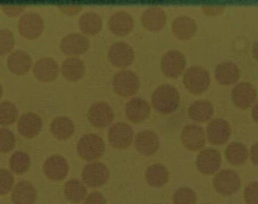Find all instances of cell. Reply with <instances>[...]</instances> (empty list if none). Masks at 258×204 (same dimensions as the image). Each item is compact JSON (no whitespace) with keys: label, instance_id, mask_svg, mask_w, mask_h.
<instances>
[{"label":"cell","instance_id":"obj_1","mask_svg":"<svg viewBox=\"0 0 258 204\" xmlns=\"http://www.w3.org/2000/svg\"><path fill=\"white\" fill-rule=\"evenodd\" d=\"M180 103V95L172 86L163 85L157 87L152 95V105L161 114H170L175 111Z\"/></svg>","mask_w":258,"mask_h":204},{"label":"cell","instance_id":"obj_2","mask_svg":"<svg viewBox=\"0 0 258 204\" xmlns=\"http://www.w3.org/2000/svg\"><path fill=\"white\" fill-rule=\"evenodd\" d=\"M183 83L185 88L192 94H202L209 88L211 77L204 68L192 66L185 71Z\"/></svg>","mask_w":258,"mask_h":204},{"label":"cell","instance_id":"obj_3","mask_svg":"<svg viewBox=\"0 0 258 204\" xmlns=\"http://www.w3.org/2000/svg\"><path fill=\"white\" fill-rule=\"evenodd\" d=\"M105 149L103 139L94 134L84 135L77 145V151L80 157L88 161L98 160L104 155Z\"/></svg>","mask_w":258,"mask_h":204},{"label":"cell","instance_id":"obj_4","mask_svg":"<svg viewBox=\"0 0 258 204\" xmlns=\"http://www.w3.org/2000/svg\"><path fill=\"white\" fill-rule=\"evenodd\" d=\"M140 80L137 74L130 70L121 71L113 77V89L121 96L134 95L140 88Z\"/></svg>","mask_w":258,"mask_h":204},{"label":"cell","instance_id":"obj_5","mask_svg":"<svg viewBox=\"0 0 258 204\" xmlns=\"http://www.w3.org/2000/svg\"><path fill=\"white\" fill-rule=\"evenodd\" d=\"M18 29L19 33L26 39H36L44 31V19L35 13H28L19 19Z\"/></svg>","mask_w":258,"mask_h":204},{"label":"cell","instance_id":"obj_6","mask_svg":"<svg viewBox=\"0 0 258 204\" xmlns=\"http://www.w3.org/2000/svg\"><path fill=\"white\" fill-rule=\"evenodd\" d=\"M186 66L184 55L177 50L164 54L161 60V69L166 77L175 79L182 75Z\"/></svg>","mask_w":258,"mask_h":204},{"label":"cell","instance_id":"obj_7","mask_svg":"<svg viewBox=\"0 0 258 204\" xmlns=\"http://www.w3.org/2000/svg\"><path fill=\"white\" fill-rule=\"evenodd\" d=\"M108 57L113 66L119 69H125L134 62L135 55L130 45L119 41L113 44L109 48Z\"/></svg>","mask_w":258,"mask_h":204},{"label":"cell","instance_id":"obj_8","mask_svg":"<svg viewBox=\"0 0 258 204\" xmlns=\"http://www.w3.org/2000/svg\"><path fill=\"white\" fill-rule=\"evenodd\" d=\"M134 132L130 125L124 122L113 125L108 131V140L113 147L124 149L133 141Z\"/></svg>","mask_w":258,"mask_h":204},{"label":"cell","instance_id":"obj_9","mask_svg":"<svg viewBox=\"0 0 258 204\" xmlns=\"http://www.w3.org/2000/svg\"><path fill=\"white\" fill-rule=\"evenodd\" d=\"M214 188L223 195H231L237 192L240 187L238 175L230 170H224L217 174L213 181Z\"/></svg>","mask_w":258,"mask_h":204},{"label":"cell","instance_id":"obj_10","mask_svg":"<svg viewBox=\"0 0 258 204\" xmlns=\"http://www.w3.org/2000/svg\"><path fill=\"white\" fill-rule=\"evenodd\" d=\"M256 98V90L249 83H238L232 90V101L238 109H246L250 108L255 103Z\"/></svg>","mask_w":258,"mask_h":204},{"label":"cell","instance_id":"obj_11","mask_svg":"<svg viewBox=\"0 0 258 204\" xmlns=\"http://www.w3.org/2000/svg\"><path fill=\"white\" fill-rule=\"evenodd\" d=\"M90 47V41L82 34L72 33L66 35L60 42L62 53L71 57H76L86 53Z\"/></svg>","mask_w":258,"mask_h":204},{"label":"cell","instance_id":"obj_12","mask_svg":"<svg viewBox=\"0 0 258 204\" xmlns=\"http://www.w3.org/2000/svg\"><path fill=\"white\" fill-rule=\"evenodd\" d=\"M109 177L107 167L101 163H93L86 165L82 173L84 183L91 187L104 186L108 182Z\"/></svg>","mask_w":258,"mask_h":204},{"label":"cell","instance_id":"obj_13","mask_svg":"<svg viewBox=\"0 0 258 204\" xmlns=\"http://www.w3.org/2000/svg\"><path fill=\"white\" fill-rule=\"evenodd\" d=\"M88 119L95 127L106 128L114 121V112L107 103L102 101L96 103L89 110Z\"/></svg>","mask_w":258,"mask_h":204},{"label":"cell","instance_id":"obj_14","mask_svg":"<svg viewBox=\"0 0 258 204\" xmlns=\"http://www.w3.org/2000/svg\"><path fill=\"white\" fill-rule=\"evenodd\" d=\"M34 75L37 80L49 83L56 80L59 73V66L55 60L49 57L42 58L35 63Z\"/></svg>","mask_w":258,"mask_h":204},{"label":"cell","instance_id":"obj_15","mask_svg":"<svg viewBox=\"0 0 258 204\" xmlns=\"http://www.w3.org/2000/svg\"><path fill=\"white\" fill-rule=\"evenodd\" d=\"M181 141L183 146L190 151L201 150L206 143V135L204 130L198 125H189L183 129Z\"/></svg>","mask_w":258,"mask_h":204},{"label":"cell","instance_id":"obj_16","mask_svg":"<svg viewBox=\"0 0 258 204\" xmlns=\"http://www.w3.org/2000/svg\"><path fill=\"white\" fill-rule=\"evenodd\" d=\"M18 129L23 137L32 138L39 134L43 127L41 118L36 113H26L18 122Z\"/></svg>","mask_w":258,"mask_h":204},{"label":"cell","instance_id":"obj_17","mask_svg":"<svg viewBox=\"0 0 258 204\" xmlns=\"http://www.w3.org/2000/svg\"><path fill=\"white\" fill-rule=\"evenodd\" d=\"M206 133L211 143L222 145L225 144L230 138L231 129L230 124L225 120L216 119L209 123Z\"/></svg>","mask_w":258,"mask_h":204},{"label":"cell","instance_id":"obj_18","mask_svg":"<svg viewBox=\"0 0 258 204\" xmlns=\"http://www.w3.org/2000/svg\"><path fill=\"white\" fill-rule=\"evenodd\" d=\"M150 104L142 98H132L126 104L125 113L129 121L141 123L147 120L150 115Z\"/></svg>","mask_w":258,"mask_h":204},{"label":"cell","instance_id":"obj_19","mask_svg":"<svg viewBox=\"0 0 258 204\" xmlns=\"http://www.w3.org/2000/svg\"><path fill=\"white\" fill-rule=\"evenodd\" d=\"M43 170L48 179L58 181L66 179L69 167L66 159L59 155H53L45 162Z\"/></svg>","mask_w":258,"mask_h":204},{"label":"cell","instance_id":"obj_20","mask_svg":"<svg viewBox=\"0 0 258 204\" xmlns=\"http://www.w3.org/2000/svg\"><path fill=\"white\" fill-rule=\"evenodd\" d=\"M196 164L200 172L202 174H214L217 172L221 166V155L217 150L208 148L199 154L197 159Z\"/></svg>","mask_w":258,"mask_h":204},{"label":"cell","instance_id":"obj_21","mask_svg":"<svg viewBox=\"0 0 258 204\" xmlns=\"http://www.w3.org/2000/svg\"><path fill=\"white\" fill-rule=\"evenodd\" d=\"M135 147L141 155L151 156L156 154L160 147L157 135L152 131L145 130L139 132L135 141Z\"/></svg>","mask_w":258,"mask_h":204},{"label":"cell","instance_id":"obj_22","mask_svg":"<svg viewBox=\"0 0 258 204\" xmlns=\"http://www.w3.org/2000/svg\"><path fill=\"white\" fill-rule=\"evenodd\" d=\"M109 28L113 34L124 37L130 34L135 27L132 16L125 12H118L113 14L109 20Z\"/></svg>","mask_w":258,"mask_h":204},{"label":"cell","instance_id":"obj_23","mask_svg":"<svg viewBox=\"0 0 258 204\" xmlns=\"http://www.w3.org/2000/svg\"><path fill=\"white\" fill-rule=\"evenodd\" d=\"M172 30L177 39L189 40L196 35L198 26L196 21L189 16L180 15L174 19Z\"/></svg>","mask_w":258,"mask_h":204},{"label":"cell","instance_id":"obj_24","mask_svg":"<svg viewBox=\"0 0 258 204\" xmlns=\"http://www.w3.org/2000/svg\"><path fill=\"white\" fill-rule=\"evenodd\" d=\"M141 23L150 31H158L165 27L167 16L162 9L158 7L148 8L141 16Z\"/></svg>","mask_w":258,"mask_h":204},{"label":"cell","instance_id":"obj_25","mask_svg":"<svg viewBox=\"0 0 258 204\" xmlns=\"http://www.w3.org/2000/svg\"><path fill=\"white\" fill-rule=\"evenodd\" d=\"M240 72L238 66L231 61H224L218 65L215 71L217 82L224 86L234 85L240 79Z\"/></svg>","mask_w":258,"mask_h":204},{"label":"cell","instance_id":"obj_26","mask_svg":"<svg viewBox=\"0 0 258 204\" xmlns=\"http://www.w3.org/2000/svg\"><path fill=\"white\" fill-rule=\"evenodd\" d=\"M8 67L16 75H24L30 70L32 61L27 52L17 50L10 55L7 61Z\"/></svg>","mask_w":258,"mask_h":204},{"label":"cell","instance_id":"obj_27","mask_svg":"<svg viewBox=\"0 0 258 204\" xmlns=\"http://www.w3.org/2000/svg\"><path fill=\"white\" fill-rule=\"evenodd\" d=\"M85 64L77 57L67 58L61 66V73L63 77L70 82H77L82 79L85 76Z\"/></svg>","mask_w":258,"mask_h":204},{"label":"cell","instance_id":"obj_28","mask_svg":"<svg viewBox=\"0 0 258 204\" xmlns=\"http://www.w3.org/2000/svg\"><path fill=\"white\" fill-rule=\"evenodd\" d=\"M37 199V190L32 184L27 181L18 183L12 194L14 204H33Z\"/></svg>","mask_w":258,"mask_h":204},{"label":"cell","instance_id":"obj_29","mask_svg":"<svg viewBox=\"0 0 258 204\" xmlns=\"http://www.w3.org/2000/svg\"><path fill=\"white\" fill-rule=\"evenodd\" d=\"M214 114V106L207 100H198L192 103L188 110L189 118L197 123L205 122Z\"/></svg>","mask_w":258,"mask_h":204},{"label":"cell","instance_id":"obj_30","mask_svg":"<svg viewBox=\"0 0 258 204\" xmlns=\"http://www.w3.org/2000/svg\"><path fill=\"white\" fill-rule=\"evenodd\" d=\"M50 129L54 137L59 140H66L73 135L75 125L72 119L60 116L51 122Z\"/></svg>","mask_w":258,"mask_h":204},{"label":"cell","instance_id":"obj_31","mask_svg":"<svg viewBox=\"0 0 258 204\" xmlns=\"http://www.w3.org/2000/svg\"><path fill=\"white\" fill-rule=\"evenodd\" d=\"M169 173L167 168L160 164H154L148 168L145 179L151 186L159 187L165 185L169 180Z\"/></svg>","mask_w":258,"mask_h":204},{"label":"cell","instance_id":"obj_32","mask_svg":"<svg viewBox=\"0 0 258 204\" xmlns=\"http://www.w3.org/2000/svg\"><path fill=\"white\" fill-rule=\"evenodd\" d=\"M102 18L95 12H88L81 16L79 27L83 34L95 35L101 30Z\"/></svg>","mask_w":258,"mask_h":204},{"label":"cell","instance_id":"obj_33","mask_svg":"<svg viewBox=\"0 0 258 204\" xmlns=\"http://www.w3.org/2000/svg\"><path fill=\"white\" fill-rule=\"evenodd\" d=\"M86 187L82 181L77 179L71 180L64 187V194L71 202L78 203L85 199L87 195Z\"/></svg>","mask_w":258,"mask_h":204},{"label":"cell","instance_id":"obj_34","mask_svg":"<svg viewBox=\"0 0 258 204\" xmlns=\"http://www.w3.org/2000/svg\"><path fill=\"white\" fill-rule=\"evenodd\" d=\"M225 155L229 163L238 166L247 161L249 152L246 145L239 142H234L228 145Z\"/></svg>","mask_w":258,"mask_h":204},{"label":"cell","instance_id":"obj_35","mask_svg":"<svg viewBox=\"0 0 258 204\" xmlns=\"http://www.w3.org/2000/svg\"><path fill=\"white\" fill-rule=\"evenodd\" d=\"M11 170L16 174L21 175L27 172L31 165V159L24 151H16L12 155L9 161Z\"/></svg>","mask_w":258,"mask_h":204},{"label":"cell","instance_id":"obj_36","mask_svg":"<svg viewBox=\"0 0 258 204\" xmlns=\"http://www.w3.org/2000/svg\"><path fill=\"white\" fill-rule=\"evenodd\" d=\"M18 115V108L14 104L9 101L0 103V125H11L17 119Z\"/></svg>","mask_w":258,"mask_h":204},{"label":"cell","instance_id":"obj_37","mask_svg":"<svg viewBox=\"0 0 258 204\" xmlns=\"http://www.w3.org/2000/svg\"><path fill=\"white\" fill-rule=\"evenodd\" d=\"M15 136L13 132L7 128L0 129V153L6 154L15 147Z\"/></svg>","mask_w":258,"mask_h":204},{"label":"cell","instance_id":"obj_38","mask_svg":"<svg viewBox=\"0 0 258 204\" xmlns=\"http://www.w3.org/2000/svg\"><path fill=\"white\" fill-rule=\"evenodd\" d=\"M15 46V37L12 32L7 29L0 30V56L8 54Z\"/></svg>","mask_w":258,"mask_h":204},{"label":"cell","instance_id":"obj_39","mask_svg":"<svg viewBox=\"0 0 258 204\" xmlns=\"http://www.w3.org/2000/svg\"><path fill=\"white\" fill-rule=\"evenodd\" d=\"M174 204H196L197 196L194 191L186 187L176 191L173 195Z\"/></svg>","mask_w":258,"mask_h":204},{"label":"cell","instance_id":"obj_40","mask_svg":"<svg viewBox=\"0 0 258 204\" xmlns=\"http://www.w3.org/2000/svg\"><path fill=\"white\" fill-rule=\"evenodd\" d=\"M14 177L9 171L0 169V195L8 194L14 184Z\"/></svg>","mask_w":258,"mask_h":204},{"label":"cell","instance_id":"obj_41","mask_svg":"<svg viewBox=\"0 0 258 204\" xmlns=\"http://www.w3.org/2000/svg\"><path fill=\"white\" fill-rule=\"evenodd\" d=\"M244 196L247 204H258L257 183L249 184L245 189Z\"/></svg>","mask_w":258,"mask_h":204},{"label":"cell","instance_id":"obj_42","mask_svg":"<svg viewBox=\"0 0 258 204\" xmlns=\"http://www.w3.org/2000/svg\"><path fill=\"white\" fill-rule=\"evenodd\" d=\"M2 11L9 17L14 18L20 15L25 11L23 5H5L1 6Z\"/></svg>","mask_w":258,"mask_h":204},{"label":"cell","instance_id":"obj_43","mask_svg":"<svg viewBox=\"0 0 258 204\" xmlns=\"http://www.w3.org/2000/svg\"><path fill=\"white\" fill-rule=\"evenodd\" d=\"M84 204H106V202L101 193L94 192L89 194Z\"/></svg>","mask_w":258,"mask_h":204},{"label":"cell","instance_id":"obj_44","mask_svg":"<svg viewBox=\"0 0 258 204\" xmlns=\"http://www.w3.org/2000/svg\"><path fill=\"white\" fill-rule=\"evenodd\" d=\"M58 8L63 14L68 15H76L83 9L82 6L79 5H60Z\"/></svg>","mask_w":258,"mask_h":204},{"label":"cell","instance_id":"obj_45","mask_svg":"<svg viewBox=\"0 0 258 204\" xmlns=\"http://www.w3.org/2000/svg\"><path fill=\"white\" fill-rule=\"evenodd\" d=\"M225 10L223 6H205L202 8L203 14L206 16H215L222 14Z\"/></svg>","mask_w":258,"mask_h":204},{"label":"cell","instance_id":"obj_46","mask_svg":"<svg viewBox=\"0 0 258 204\" xmlns=\"http://www.w3.org/2000/svg\"><path fill=\"white\" fill-rule=\"evenodd\" d=\"M257 144H254L252 147H251L250 151V159L252 163L257 166L258 163V156H257Z\"/></svg>","mask_w":258,"mask_h":204},{"label":"cell","instance_id":"obj_47","mask_svg":"<svg viewBox=\"0 0 258 204\" xmlns=\"http://www.w3.org/2000/svg\"><path fill=\"white\" fill-rule=\"evenodd\" d=\"M251 116L253 121L257 124V103H254L253 106L252 110H251Z\"/></svg>","mask_w":258,"mask_h":204},{"label":"cell","instance_id":"obj_48","mask_svg":"<svg viewBox=\"0 0 258 204\" xmlns=\"http://www.w3.org/2000/svg\"><path fill=\"white\" fill-rule=\"evenodd\" d=\"M252 55L253 57L254 58V59L256 60L257 59V44L256 42V43H254V44L253 45L252 47Z\"/></svg>","mask_w":258,"mask_h":204},{"label":"cell","instance_id":"obj_49","mask_svg":"<svg viewBox=\"0 0 258 204\" xmlns=\"http://www.w3.org/2000/svg\"><path fill=\"white\" fill-rule=\"evenodd\" d=\"M3 96V88L1 85H0V99H1Z\"/></svg>","mask_w":258,"mask_h":204},{"label":"cell","instance_id":"obj_50","mask_svg":"<svg viewBox=\"0 0 258 204\" xmlns=\"http://www.w3.org/2000/svg\"><path fill=\"white\" fill-rule=\"evenodd\" d=\"M205 204H209V203H205Z\"/></svg>","mask_w":258,"mask_h":204},{"label":"cell","instance_id":"obj_51","mask_svg":"<svg viewBox=\"0 0 258 204\" xmlns=\"http://www.w3.org/2000/svg\"><path fill=\"white\" fill-rule=\"evenodd\" d=\"M156 204H160V203H156Z\"/></svg>","mask_w":258,"mask_h":204}]
</instances>
